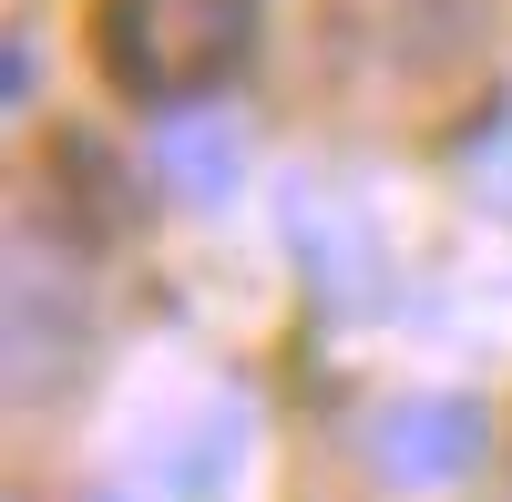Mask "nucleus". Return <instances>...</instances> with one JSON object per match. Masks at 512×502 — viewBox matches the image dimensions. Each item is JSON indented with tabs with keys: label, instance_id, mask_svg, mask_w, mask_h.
Returning a JSON list of instances; mask_svg holds the SVG:
<instances>
[{
	"label": "nucleus",
	"instance_id": "obj_1",
	"mask_svg": "<svg viewBox=\"0 0 512 502\" xmlns=\"http://www.w3.org/2000/svg\"><path fill=\"white\" fill-rule=\"evenodd\" d=\"M246 31H256V0H103L93 52L113 72V93L175 113V103H205L246 62Z\"/></svg>",
	"mask_w": 512,
	"mask_h": 502
},
{
	"label": "nucleus",
	"instance_id": "obj_2",
	"mask_svg": "<svg viewBox=\"0 0 512 502\" xmlns=\"http://www.w3.org/2000/svg\"><path fill=\"white\" fill-rule=\"evenodd\" d=\"M277 236H287V257L308 267V287H318L338 318H359V308L390 298V246H379L369 205H359L349 185L287 175V195H277Z\"/></svg>",
	"mask_w": 512,
	"mask_h": 502
},
{
	"label": "nucleus",
	"instance_id": "obj_3",
	"mask_svg": "<svg viewBox=\"0 0 512 502\" xmlns=\"http://www.w3.org/2000/svg\"><path fill=\"white\" fill-rule=\"evenodd\" d=\"M492 451V421L472 390H410L390 410H369V472L400 492H441Z\"/></svg>",
	"mask_w": 512,
	"mask_h": 502
},
{
	"label": "nucleus",
	"instance_id": "obj_4",
	"mask_svg": "<svg viewBox=\"0 0 512 502\" xmlns=\"http://www.w3.org/2000/svg\"><path fill=\"white\" fill-rule=\"evenodd\" d=\"M82 349H93V318H82V287L41 277L31 257L11 267V390L41 400L52 380H72Z\"/></svg>",
	"mask_w": 512,
	"mask_h": 502
},
{
	"label": "nucleus",
	"instance_id": "obj_5",
	"mask_svg": "<svg viewBox=\"0 0 512 502\" xmlns=\"http://www.w3.org/2000/svg\"><path fill=\"white\" fill-rule=\"evenodd\" d=\"M154 175L164 195H185V205H226L246 185V144H236V123L216 103H175L154 123Z\"/></svg>",
	"mask_w": 512,
	"mask_h": 502
},
{
	"label": "nucleus",
	"instance_id": "obj_6",
	"mask_svg": "<svg viewBox=\"0 0 512 502\" xmlns=\"http://www.w3.org/2000/svg\"><path fill=\"white\" fill-rule=\"evenodd\" d=\"M246 441H256V410L246 400H205V421L175 441V462H164V492L175 502H226L246 482Z\"/></svg>",
	"mask_w": 512,
	"mask_h": 502
},
{
	"label": "nucleus",
	"instance_id": "obj_7",
	"mask_svg": "<svg viewBox=\"0 0 512 502\" xmlns=\"http://www.w3.org/2000/svg\"><path fill=\"white\" fill-rule=\"evenodd\" d=\"M52 185H72V216L93 226V236H123V226H134V175H123L113 144L62 134V144H52Z\"/></svg>",
	"mask_w": 512,
	"mask_h": 502
},
{
	"label": "nucleus",
	"instance_id": "obj_8",
	"mask_svg": "<svg viewBox=\"0 0 512 502\" xmlns=\"http://www.w3.org/2000/svg\"><path fill=\"white\" fill-rule=\"evenodd\" d=\"M0 103H31V41H0Z\"/></svg>",
	"mask_w": 512,
	"mask_h": 502
}]
</instances>
